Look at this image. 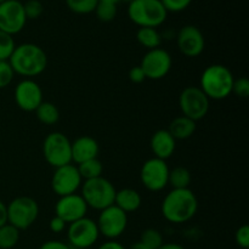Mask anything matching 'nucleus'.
I'll return each instance as SVG.
<instances>
[{
  "instance_id": "nucleus-1",
  "label": "nucleus",
  "mask_w": 249,
  "mask_h": 249,
  "mask_svg": "<svg viewBox=\"0 0 249 249\" xmlns=\"http://www.w3.org/2000/svg\"><path fill=\"white\" fill-rule=\"evenodd\" d=\"M9 63L15 74L32 79L46 70L48 56L36 44L23 43L21 45H16L14 53L10 56Z\"/></svg>"
},
{
  "instance_id": "nucleus-2",
  "label": "nucleus",
  "mask_w": 249,
  "mask_h": 249,
  "mask_svg": "<svg viewBox=\"0 0 249 249\" xmlns=\"http://www.w3.org/2000/svg\"><path fill=\"white\" fill-rule=\"evenodd\" d=\"M198 201L190 189H173L162 202V214L165 220L173 224L187 223L196 215Z\"/></svg>"
},
{
  "instance_id": "nucleus-3",
  "label": "nucleus",
  "mask_w": 249,
  "mask_h": 249,
  "mask_svg": "<svg viewBox=\"0 0 249 249\" xmlns=\"http://www.w3.org/2000/svg\"><path fill=\"white\" fill-rule=\"evenodd\" d=\"M232 72L224 65H211L201 75L199 89L209 100H224L232 94Z\"/></svg>"
},
{
  "instance_id": "nucleus-4",
  "label": "nucleus",
  "mask_w": 249,
  "mask_h": 249,
  "mask_svg": "<svg viewBox=\"0 0 249 249\" xmlns=\"http://www.w3.org/2000/svg\"><path fill=\"white\" fill-rule=\"evenodd\" d=\"M128 16L139 27L157 28L164 23L168 12L160 0H133L128 4Z\"/></svg>"
},
{
  "instance_id": "nucleus-5",
  "label": "nucleus",
  "mask_w": 249,
  "mask_h": 249,
  "mask_svg": "<svg viewBox=\"0 0 249 249\" xmlns=\"http://www.w3.org/2000/svg\"><path fill=\"white\" fill-rule=\"evenodd\" d=\"M116 192L117 190L109 180L100 177L96 179L85 180L84 184H82L80 196L85 201L88 208L90 207L101 212L102 209L114 204Z\"/></svg>"
},
{
  "instance_id": "nucleus-6",
  "label": "nucleus",
  "mask_w": 249,
  "mask_h": 249,
  "mask_svg": "<svg viewBox=\"0 0 249 249\" xmlns=\"http://www.w3.org/2000/svg\"><path fill=\"white\" fill-rule=\"evenodd\" d=\"M7 223L17 230H27L39 216V206L32 197H16L7 204Z\"/></svg>"
},
{
  "instance_id": "nucleus-7",
  "label": "nucleus",
  "mask_w": 249,
  "mask_h": 249,
  "mask_svg": "<svg viewBox=\"0 0 249 249\" xmlns=\"http://www.w3.org/2000/svg\"><path fill=\"white\" fill-rule=\"evenodd\" d=\"M43 155L53 168L72 163V142L60 131L50 133L43 142Z\"/></svg>"
},
{
  "instance_id": "nucleus-8",
  "label": "nucleus",
  "mask_w": 249,
  "mask_h": 249,
  "mask_svg": "<svg viewBox=\"0 0 249 249\" xmlns=\"http://www.w3.org/2000/svg\"><path fill=\"white\" fill-rule=\"evenodd\" d=\"M209 101L198 87H187L179 96V106L182 116L192 119L194 122L201 121L209 111Z\"/></svg>"
},
{
  "instance_id": "nucleus-9",
  "label": "nucleus",
  "mask_w": 249,
  "mask_h": 249,
  "mask_svg": "<svg viewBox=\"0 0 249 249\" xmlns=\"http://www.w3.org/2000/svg\"><path fill=\"white\" fill-rule=\"evenodd\" d=\"M67 240L72 248L89 249L97 242L100 237L96 221L84 216L74 223L68 224Z\"/></svg>"
},
{
  "instance_id": "nucleus-10",
  "label": "nucleus",
  "mask_w": 249,
  "mask_h": 249,
  "mask_svg": "<svg viewBox=\"0 0 249 249\" xmlns=\"http://www.w3.org/2000/svg\"><path fill=\"white\" fill-rule=\"evenodd\" d=\"M100 235L107 240H117L124 233L128 226V214L112 204L100 212L96 221Z\"/></svg>"
},
{
  "instance_id": "nucleus-11",
  "label": "nucleus",
  "mask_w": 249,
  "mask_h": 249,
  "mask_svg": "<svg viewBox=\"0 0 249 249\" xmlns=\"http://www.w3.org/2000/svg\"><path fill=\"white\" fill-rule=\"evenodd\" d=\"M169 172L170 169L167 164V160L153 157L142 164L140 179L146 189L152 192H158L167 187Z\"/></svg>"
},
{
  "instance_id": "nucleus-12",
  "label": "nucleus",
  "mask_w": 249,
  "mask_h": 249,
  "mask_svg": "<svg viewBox=\"0 0 249 249\" xmlns=\"http://www.w3.org/2000/svg\"><path fill=\"white\" fill-rule=\"evenodd\" d=\"M172 56L162 48L148 50L141 60L140 67L145 73L146 79L160 80L172 70Z\"/></svg>"
},
{
  "instance_id": "nucleus-13",
  "label": "nucleus",
  "mask_w": 249,
  "mask_h": 249,
  "mask_svg": "<svg viewBox=\"0 0 249 249\" xmlns=\"http://www.w3.org/2000/svg\"><path fill=\"white\" fill-rule=\"evenodd\" d=\"M83 179L78 172L77 165L66 164L62 167L55 168L53 178H51V189L58 197L67 195L77 194L78 189L82 186Z\"/></svg>"
},
{
  "instance_id": "nucleus-14",
  "label": "nucleus",
  "mask_w": 249,
  "mask_h": 249,
  "mask_svg": "<svg viewBox=\"0 0 249 249\" xmlns=\"http://www.w3.org/2000/svg\"><path fill=\"white\" fill-rule=\"evenodd\" d=\"M27 17L23 4L17 0H5L0 4V31L14 36L24 28Z\"/></svg>"
},
{
  "instance_id": "nucleus-15",
  "label": "nucleus",
  "mask_w": 249,
  "mask_h": 249,
  "mask_svg": "<svg viewBox=\"0 0 249 249\" xmlns=\"http://www.w3.org/2000/svg\"><path fill=\"white\" fill-rule=\"evenodd\" d=\"M178 49L186 57H197L206 48L203 33L196 26L187 24L184 26L177 34Z\"/></svg>"
},
{
  "instance_id": "nucleus-16",
  "label": "nucleus",
  "mask_w": 249,
  "mask_h": 249,
  "mask_svg": "<svg viewBox=\"0 0 249 249\" xmlns=\"http://www.w3.org/2000/svg\"><path fill=\"white\" fill-rule=\"evenodd\" d=\"M16 105L26 112H34L43 102V90L33 79H23L15 88Z\"/></svg>"
},
{
  "instance_id": "nucleus-17",
  "label": "nucleus",
  "mask_w": 249,
  "mask_h": 249,
  "mask_svg": "<svg viewBox=\"0 0 249 249\" xmlns=\"http://www.w3.org/2000/svg\"><path fill=\"white\" fill-rule=\"evenodd\" d=\"M88 206L83 197L78 194L67 195L58 198L55 204V215L66 224L74 223L87 216Z\"/></svg>"
},
{
  "instance_id": "nucleus-18",
  "label": "nucleus",
  "mask_w": 249,
  "mask_h": 249,
  "mask_svg": "<svg viewBox=\"0 0 249 249\" xmlns=\"http://www.w3.org/2000/svg\"><path fill=\"white\" fill-rule=\"evenodd\" d=\"M99 152V143L91 136H80L72 142V162L75 164L97 158Z\"/></svg>"
},
{
  "instance_id": "nucleus-19",
  "label": "nucleus",
  "mask_w": 249,
  "mask_h": 249,
  "mask_svg": "<svg viewBox=\"0 0 249 249\" xmlns=\"http://www.w3.org/2000/svg\"><path fill=\"white\" fill-rule=\"evenodd\" d=\"M150 145L156 158L167 160L174 155V151L177 148V140L170 135L167 129H160L153 134Z\"/></svg>"
},
{
  "instance_id": "nucleus-20",
  "label": "nucleus",
  "mask_w": 249,
  "mask_h": 249,
  "mask_svg": "<svg viewBox=\"0 0 249 249\" xmlns=\"http://www.w3.org/2000/svg\"><path fill=\"white\" fill-rule=\"evenodd\" d=\"M141 199L140 194L134 189H122L116 192V197H114V206L118 207L123 212L128 213H133L136 212L141 207Z\"/></svg>"
},
{
  "instance_id": "nucleus-21",
  "label": "nucleus",
  "mask_w": 249,
  "mask_h": 249,
  "mask_svg": "<svg viewBox=\"0 0 249 249\" xmlns=\"http://www.w3.org/2000/svg\"><path fill=\"white\" fill-rule=\"evenodd\" d=\"M167 130L175 140H186V139L191 138L196 131V122L185 116L177 117L170 122Z\"/></svg>"
},
{
  "instance_id": "nucleus-22",
  "label": "nucleus",
  "mask_w": 249,
  "mask_h": 249,
  "mask_svg": "<svg viewBox=\"0 0 249 249\" xmlns=\"http://www.w3.org/2000/svg\"><path fill=\"white\" fill-rule=\"evenodd\" d=\"M136 40L147 50H152V49L160 48V43H162V36L156 28L140 27L136 33Z\"/></svg>"
},
{
  "instance_id": "nucleus-23",
  "label": "nucleus",
  "mask_w": 249,
  "mask_h": 249,
  "mask_svg": "<svg viewBox=\"0 0 249 249\" xmlns=\"http://www.w3.org/2000/svg\"><path fill=\"white\" fill-rule=\"evenodd\" d=\"M36 118L39 119V122H41L43 124H46V125H53V124H56L60 119V112H58V108L51 102H41L39 105L38 108L36 109Z\"/></svg>"
},
{
  "instance_id": "nucleus-24",
  "label": "nucleus",
  "mask_w": 249,
  "mask_h": 249,
  "mask_svg": "<svg viewBox=\"0 0 249 249\" xmlns=\"http://www.w3.org/2000/svg\"><path fill=\"white\" fill-rule=\"evenodd\" d=\"M191 184V173L185 167H177L169 172L168 185L173 186L174 190L189 189Z\"/></svg>"
},
{
  "instance_id": "nucleus-25",
  "label": "nucleus",
  "mask_w": 249,
  "mask_h": 249,
  "mask_svg": "<svg viewBox=\"0 0 249 249\" xmlns=\"http://www.w3.org/2000/svg\"><path fill=\"white\" fill-rule=\"evenodd\" d=\"M77 168L84 181L102 177V172H104V165H102L101 160L99 158H94V160L80 163V164L77 165Z\"/></svg>"
},
{
  "instance_id": "nucleus-26",
  "label": "nucleus",
  "mask_w": 249,
  "mask_h": 249,
  "mask_svg": "<svg viewBox=\"0 0 249 249\" xmlns=\"http://www.w3.org/2000/svg\"><path fill=\"white\" fill-rule=\"evenodd\" d=\"M19 231L9 223L0 228V249H11L18 243Z\"/></svg>"
},
{
  "instance_id": "nucleus-27",
  "label": "nucleus",
  "mask_w": 249,
  "mask_h": 249,
  "mask_svg": "<svg viewBox=\"0 0 249 249\" xmlns=\"http://www.w3.org/2000/svg\"><path fill=\"white\" fill-rule=\"evenodd\" d=\"M99 0H66L68 9L78 15L91 14L96 9Z\"/></svg>"
},
{
  "instance_id": "nucleus-28",
  "label": "nucleus",
  "mask_w": 249,
  "mask_h": 249,
  "mask_svg": "<svg viewBox=\"0 0 249 249\" xmlns=\"http://www.w3.org/2000/svg\"><path fill=\"white\" fill-rule=\"evenodd\" d=\"M95 14L101 22H111L117 16V5L112 2L99 1L95 9Z\"/></svg>"
},
{
  "instance_id": "nucleus-29",
  "label": "nucleus",
  "mask_w": 249,
  "mask_h": 249,
  "mask_svg": "<svg viewBox=\"0 0 249 249\" xmlns=\"http://www.w3.org/2000/svg\"><path fill=\"white\" fill-rule=\"evenodd\" d=\"M140 242L150 249H158L164 243L163 242L162 233L158 230H156V229H146L141 233Z\"/></svg>"
},
{
  "instance_id": "nucleus-30",
  "label": "nucleus",
  "mask_w": 249,
  "mask_h": 249,
  "mask_svg": "<svg viewBox=\"0 0 249 249\" xmlns=\"http://www.w3.org/2000/svg\"><path fill=\"white\" fill-rule=\"evenodd\" d=\"M15 48H16V44H15L14 36L0 31V61H9Z\"/></svg>"
},
{
  "instance_id": "nucleus-31",
  "label": "nucleus",
  "mask_w": 249,
  "mask_h": 249,
  "mask_svg": "<svg viewBox=\"0 0 249 249\" xmlns=\"http://www.w3.org/2000/svg\"><path fill=\"white\" fill-rule=\"evenodd\" d=\"M23 10L27 19H36L43 14L44 6L39 0H27L23 4Z\"/></svg>"
},
{
  "instance_id": "nucleus-32",
  "label": "nucleus",
  "mask_w": 249,
  "mask_h": 249,
  "mask_svg": "<svg viewBox=\"0 0 249 249\" xmlns=\"http://www.w3.org/2000/svg\"><path fill=\"white\" fill-rule=\"evenodd\" d=\"M15 72L9 61H0V89L9 87L14 80Z\"/></svg>"
},
{
  "instance_id": "nucleus-33",
  "label": "nucleus",
  "mask_w": 249,
  "mask_h": 249,
  "mask_svg": "<svg viewBox=\"0 0 249 249\" xmlns=\"http://www.w3.org/2000/svg\"><path fill=\"white\" fill-rule=\"evenodd\" d=\"M232 94L241 97V99H247L249 96V80L247 78L242 77L233 80Z\"/></svg>"
},
{
  "instance_id": "nucleus-34",
  "label": "nucleus",
  "mask_w": 249,
  "mask_h": 249,
  "mask_svg": "<svg viewBox=\"0 0 249 249\" xmlns=\"http://www.w3.org/2000/svg\"><path fill=\"white\" fill-rule=\"evenodd\" d=\"M167 12H180L190 6L192 0H160Z\"/></svg>"
},
{
  "instance_id": "nucleus-35",
  "label": "nucleus",
  "mask_w": 249,
  "mask_h": 249,
  "mask_svg": "<svg viewBox=\"0 0 249 249\" xmlns=\"http://www.w3.org/2000/svg\"><path fill=\"white\" fill-rule=\"evenodd\" d=\"M235 241L238 247L243 249L249 248V226L242 225L237 229L235 233Z\"/></svg>"
},
{
  "instance_id": "nucleus-36",
  "label": "nucleus",
  "mask_w": 249,
  "mask_h": 249,
  "mask_svg": "<svg viewBox=\"0 0 249 249\" xmlns=\"http://www.w3.org/2000/svg\"><path fill=\"white\" fill-rule=\"evenodd\" d=\"M129 79H130L133 83H136V84L142 83L143 80L146 79L145 73H143V71L141 70L140 66H135V67H133L130 71H129Z\"/></svg>"
},
{
  "instance_id": "nucleus-37",
  "label": "nucleus",
  "mask_w": 249,
  "mask_h": 249,
  "mask_svg": "<svg viewBox=\"0 0 249 249\" xmlns=\"http://www.w3.org/2000/svg\"><path fill=\"white\" fill-rule=\"evenodd\" d=\"M66 226H67V224H66L62 219L58 218V216H56V215L51 219L50 224H49V228H50V230L55 233L63 232L66 229Z\"/></svg>"
},
{
  "instance_id": "nucleus-38",
  "label": "nucleus",
  "mask_w": 249,
  "mask_h": 249,
  "mask_svg": "<svg viewBox=\"0 0 249 249\" xmlns=\"http://www.w3.org/2000/svg\"><path fill=\"white\" fill-rule=\"evenodd\" d=\"M39 249H71V247L68 245H66L65 242H62V241L51 240L43 243Z\"/></svg>"
},
{
  "instance_id": "nucleus-39",
  "label": "nucleus",
  "mask_w": 249,
  "mask_h": 249,
  "mask_svg": "<svg viewBox=\"0 0 249 249\" xmlns=\"http://www.w3.org/2000/svg\"><path fill=\"white\" fill-rule=\"evenodd\" d=\"M97 249H125V247L122 243L117 242L116 240H108L102 243Z\"/></svg>"
},
{
  "instance_id": "nucleus-40",
  "label": "nucleus",
  "mask_w": 249,
  "mask_h": 249,
  "mask_svg": "<svg viewBox=\"0 0 249 249\" xmlns=\"http://www.w3.org/2000/svg\"><path fill=\"white\" fill-rule=\"evenodd\" d=\"M7 224V207L2 201H0V228Z\"/></svg>"
},
{
  "instance_id": "nucleus-41",
  "label": "nucleus",
  "mask_w": 249,
  "mask_h": 249,
  "mask_svg": "<svg viewBox=\"0 0 249 249\" xmlns=\"http://www.w3.org/2000/svg\"><path fill=\"white\" fill-rule=\"evenodd\" d=\"M158 249H185V247L179 243H163Z\"/></svg>"
},
{
  "instance_id": "nucleus-42",
  "label": "nucleus",
  "mask_w": 249,
  "mask_h": 249,
  "mask_svg": "<svg viewBox=\"0 0 249 249\" xmlns=\"http://www.w3.org/2000/svg\"><path fill=\"white\" fill-rule=\"evenodd\" d=\"M129 249H150L148 247H146L145 245H142V243L140 242V241H139V242H136V243H134L133 246H131L130 248Z\"/></svg>"
},
{
  "instance_id": "nucleus-43",
  "label": "nucleus",
  "mask_w": 249,
  "mask_h": 249,
  "mask_svg": "<svg viewBox=\"0 0 249 249\" xmlns=\"http://www.w3.org/2000/svg\"><path fill=\"white\" fill-rule=\"evenodd\" d=\"M99 1H106V2H112V4H118L121 0H99Z\"/></svg>"
},
{
  "instance_id": "nucleus-44",
  "label": "nucleus",
  "mask_w": 249,
  "mask_h": 249,
  "mask_svg": "<svg viewBox=\"0 0 249 249\" xmlns=\"http://www.w3.org/2000/svg\"><path fill=\"white\" fill-rule=\"evenodd\" d=\"M121 1H124V2H128V4H129V2H130V1H133V0H121Z\"/></svg>"
},
{
  "instance_id": "nucleus-45",
  "label": "nucleus",
  "mask_w": 249,
  "mask_h": 249,
  "mask_svg": "<svg viewBox=\"0 0 249 249\" xmlns=\"http://www.w3.org/2000/svg\"><path fill=\"white\" fill-rule=\"evenodd\" d=\"M5 1V0H0V4H1V2H4Z\"/></svg>"
},
{
  "instance_id": "nucleus-46",
  "label": "nucleus",
  "mask_w": 249,
  "mask_h": 249,
  "mask_svg": "<svg viewBox=\"0 0 249 249\" xmlns=\"http://www.w3.org/2000/svg\"><path fill=\"white\" fill-rule=\"evenodd\" d=\"M71 249H79V248H71Z\"/></svg>"
},
{
  "instance_id": "nucleus-47",
  "label": "nucleus",
  "mask_w": 249,
  "mask_h": 249,
  "mask_svg": "<svg viewBox=\"0 0 249 249\" xmlns=\"http://www.w3.org/2000/svg\"><path fill=\"white\" fill-rule=\"evenodd\" d=\"M17 1H21V0H17Z\"/></svg>"
}]
</instances>
